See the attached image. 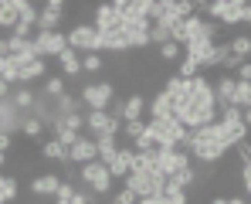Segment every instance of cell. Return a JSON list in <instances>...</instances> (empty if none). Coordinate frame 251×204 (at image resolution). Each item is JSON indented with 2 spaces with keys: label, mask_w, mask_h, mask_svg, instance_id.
Listing matches in <instances>:
<instances>
[{
  "label": "cell",
  "mask_w": 251,
  "mask_h": 204,
  "mask_svg": "<svg viewBox=\"0 0 251 204\" xmlns=\"http://www.w3.org/2000/svg\"><path fill=\"white\" fill-rule=\"evenodd\" d=\"M187 153L194 157V163H201V167H217V163L224 160L227 153H234V150L227 146L224 126H221V122H207V126H201V129L190 133Z\"/></svg>",
  "instance_id": "cell-1"
},
{
  "label": "cell",
  "mask_w": 251,
  "mask_h": 204,
  "mask_svg": "<svg viewBox=\"0 0 251 204\" xmlns=\"http://www.w3.org/2000/svg\"><path fill=\"white\" fill-rule=\"evenodd\" d=\"M78 184L88 187L99 201H105V198H112V184H116V177L109 174V163L92 160V163H85V167H78Z\"/></svg>",
  "instance_id": "cell-2"
},
{
  "label": "cell",
  "mask_w": 251,
  "mask_h": 204,
  "mask_svg": "<svg viewBox=\"0 0 251 204\" xmlns=\"http://www.w3.org/2000/svg\"><path fill=\"white\" fill-rule=\"evenodd\" d=\"M68 48H75L78 55H102V51H105V41L95 31V24L78 21V24L68 28Z\"/></svg>",
  "instance_id": "cell-3"
},
{
  "label": "cell",
  "mask_w": 251,
  "mask_h": 204,
  "mask_svg": "<svg viewBox=\"0 0 251 204\" xmlns=\"http://www.w3.org/2000/svg\"><path fill=\"white\" fill-rule=\"evenodd\" d=\"M221 126H224V136H227V146L231 150H238L241 143H248V136H251V129H248V122H245V116H241V109L238 106H227L224 113H221Z\"/></svg>",
  "instance_id": "cell-4"
},
{
  "label": "cell",
  "mask_w": 251,
  "mask_h": 204,
  "mask_svg": "<svg viewBox=\"0 0 251 204\" xmlns=\"http://www.w3.org/2000/svg\"><path fill=\"white\" fill-rule=\"evenodd\" d=\"M78 99L85 102V109H109L116 102V82H88V85H82Z\"/></svg>",
  "instance_id": "cell-5"
},
{
  "label": "cell",
  "mask_w": 251,
  "mask_h": 204,
  "mask_svg": "<svg viewBox=\"0 0 251 204\" xmlns=\"http://www.w3.org/2000/svg\"><path fill=\"white\" fill-rule=\"evenodd\" d=\"M123 187H132L139 198H163L167 194V177L163 174H129Z\"/></svg>",
  "instance_id": "cell-6"
},
{
  "label": "cell",
  "mask_w": 251,
  "mask_h": 204,
  "mask_svg": "<svg viewBox=\"0 0 251 204\" xmlns=\"http://www.w3.org/2000/svg\"><path fill=\"white\" fill-rule=\"evenodd\" d=\"M34 48H38V58L58 61V55L68 48V31H38L34 34Z\"/></svg>",
  "instance_id": "cell-7"
},
{
  "label": "cell",
  "mask_w": 251,
  "mask_h": 204,
  "mask_svg": "<svg viewBox=\"0 0 251 204\" xmlns=\"http://www.w3.org/2000/svg\"><path fill=\"white\" fill-rule=\"evenodd\" d=\"M156 163H160V174L170 180V177L190 170V167H194V157H190L187 150H160V153H156Z\"/></svg>",
  "instance_id": "cell-8"
},
{
  "label": "cell",
  "mask_w": 251,
  "mask_h": 204,
  "mask_svg": "<svg viewBox=\"0 0 251 204\" xmlns=\"http://www.w3.org/2000/svg\"><path fill=\"white\" fill-rule=\"evenodd\" d=\"M92 24L99 34H112V31H123V14L116 3H99L92 10Z\"/></svg>",
  "instance_id": "cell-9"
},
{
  "label": "cell",
  "mask_w": 251,
  "mask_h": 204,
  "mask_svg": "<svg viewBox=\"0 0 251 204\" xmlns=\"http://www.w3.org/2000/svg\"><path fill=\"white\" fill-rule=\"evenodd\" d=\"M61 184H65V180H61L54 170H44V174H34V177H31L27 191H31V198H38V201H48V198L54 201V194L61 191Z\"/></svg>",
  "instance_id": "cell-10"
},
{
  "label": "cell",
  "mask_w": 251,
  "mask_h": 204,
  "mask_svg": "<svg viewBox=\"0 0 251 204\" xmlns=\"http://www.w3.org/2000/svg\"><path fill=\"white\" fill-rule=\"evenodd\" d=\"M24 122H27V113H21L14 106V99H0V133H7V136L24 133Z\"/></svg>",
  "instance_id": "cell-11"
},
{
  "label": "cell",
  "mask_w": 251,
  "mask_h": 204,
  "mask_svg": "<svg viewBox=\"0 0 251 204\" xmlns=\"http://www.w3.org/2000/svg\"><path fill=\"white\" fill-rule=\"evenodd\" d=\"M68 157H72V163H75V167H85V163L99 160V143H95L88 133H82V136H78V143L68 150Z\"/></svg>",
  "instance_id": "cell-12"
},
{
  "label": "cell",
  "mask_w": 251,
  "mask_h": 204,
  "mask_svg": "<svg viewBox=\"0 0 251 204\" xmlns=\"http://www.w3.org/2000/svg\"><path fill=\"white\" fill-rule=\"evenodd\" d=\"M234 88H238V79L234 75H227V72H221L217 82H214V95H217V113H224L231 102H234Z\"/></svg>",
  "instance_id": "cell-13"
},
{
  "label": "cell",
  "mask_w": 251,
  "mask_h": 204,
  "mask_svg": "<svg viewBox=\"0 0 251 204\" xmlns=\"http://www.w3.org/2000/svg\"><path fill=\"white\" fill-rule=\"evenodd\" d=\"M146 119H153V122H160V119H173V99H170L163 88H156V95L150 99Z\"/></svg>",
  "instance_id": "cell-14"
},
{
  "label": "cell",
  "mask_w": 251,
  "mask_h": 204,
  "mask_svg": "<svg viewBox=\"0 0 251 204\" xmlns=\"http://www.w3.org/2000/svg\"><path fill=\"white\" fill-rule=\"evenodd\" d=\"M38 157H41V160H51V163H61V167H68V163H72L68 146H65V143H58L54 136H48L41 146H38Z\"/></svg>",
  "instance_id": "cell-15"
},
{
  "label": "cell",
  "mask_w": 251,
  "mask_h": 204,
  "mask_svg": "<svg viewBox=\"0 0 251 204\" xmlns=\"http://www.w3.org/2000/svg\"><path fill=\"white\" fill-rule=\"evenodd\" d=\"M17 24H21V0H0V31L14 34Z\"/></svg>",
  "instance_id": "cell-16"
},
{
  "label": "cell",
  "mask_w": 251,
  "mask_h": 204,
  "mask_svg": "<svg viewBox=\"0 0 251 204\" xmlns=\"http://www.w3.org/2000/svg\"><path fill=\"white\" fill-rule=\"evenodd\" d=\"M58 68H61V75H65V79H78V75H85L82 55H78L75 48H65V51L58 55Z\"/></svg>",
  "instance_id": "cell-17"
},
{
  "label": "cell",
  "mask_w": 251,
  "mask_h": 204,
  "mask_svg": "<svg viewBox=\"0 0 251 204\" xmlns=\"http://www.w3.org/2000/svg\"><path fill=\"white\" fill-rule=\"evenodd\" d=\"M132 160H136V150H132V146H123V150L116 153V160L109 163V174H112L116 180H123V184H126V177L132 174Z\"/></svg>",
  "instance_id": "cell-18"
},
{
  "label": "cell",
  "mask_w": 251,
  "mask_h": 204,
  "mask_svg": "<svg viewBox=\"0 0 251 204\" xmlns=\"http://www.w3.org/2000/svg\"><path fill=\"white\" fill-rule=\"evenodd\" d=\"M44 79H48V61L44 58H34V61H24L21 65L17 85H31V82H44Z\"/></svg>",
  "instance_id": "cell-19"
},
{
  "label": "cell",
  "mask_w": 251,
  "mask_h": 204,
  "mask_svg": "<svg viewBox=\"0 0 251 204\" xmlns=\"http://www.w3.org/2000/svg\"><path fill=\"white\" fill-rule=\"evenodd\" d=\"M146 109H150V99H146L143 92L126 95V122L129 119H146Z\"/></svg>",
  "instance_id": "cell-20"
},
{
  "label": "cell",
  "mask_w": 251,
  "mask_h": 204,
  "mask_svg": "<svg viewBox=\"0 0 251 204\" xmlns=\"http://www.w3.org/2000/svg\"><path fill=\"white\" fill-rule=\"evenodd\" d=\"M10 99H14V106H17L21 113H27V116H31V113H34V106H38V95H34L27 85H17Z\"/></svg>",
  "instance_id": "cell-21"
},
{
  "label": "cell",
  "mask_w": 251,
  "mask_h": 204,
  "mask_svg": "<svg viewBox=\"0 0 251 204\" xmlns=\"http://www.w3.org/2000/svg\"><path fill=\"white\" fill-rule=\"evenodd\" d=\"M95 143H99V160H102V163H112V160H116V153L123 150V146H119V136H109V133L99 136Z\"/></svg>",
  "instance_id": "cell-22"
},
{
  "label": "cell",
  "mask_w": 251,
  "mask_h": 204,
  "mask_svg": "<svg viewBox=\"0 0 251 204\" xmlns=\"http://www.w3.org/2000/svg\"><path fill=\"white\" fill-rule=\"evenodd\" d=\"M24 140H31V143H44L51 133H48V126H44L38 116H27V122H24V133H21Z\"/></svg>",
  "instance_id": "cell-23"
},
{
  "label": "cell",
  "mask_w": 251,
  "mask_h": 204,
  "mask_svg": "<svg viewBox=\"0 0 251 204\" xmlns=\"http://www.w3.org/2000/svg\"><path fill=\"white\" fill-rule=\"evenodd\" d=\"M17 194H21V180L7 170V174L0 177V201H3V204H14V201H17Z\"/></svg>",
  "instance_id": "cell-24"
},
{
  "label": "cell",
  "mask_w": 251,
  "mask_h": 204,
  "mask_svg": "<svg viewBox=\"0 0 251 204\" xmlns=\"http://www.w3.org/2000/svg\"><path fill=\"white\" fill-rule=\"evenodd\" d=\"M183 48L176 44V41H170V44H163V48H156V58H160V65H180L183 61Z\"/></svg>",
  "instance_id": "cell-25"
},
{
  "label": "cell",
  "mask_w": 251,
  "mask_h": 204,
  "mask_svg": "<svg viewBox=\"0 0 251 204\" xmlns=\"http://www.w3.org/2000/svg\"><path fill=\"white\" fill-rule=\"evenodd\" d=\"M61 24H65V14H58V10H51L48 3L41 7V21H38V31H61Z\"/></svg>",
  "instance_id": "cell-26"
},
{
  "label": "cell",
  "mask_w": 251,
  "mask_h": 204,
  "mask_svg": "<svg viewBox=\"0 0 251 204\" xmlns=\"http://www.w3.org/2000/svg\"><path fill=\"white\" fill-rule=\"evenodd\" d=\"M146 126H150V119H129V122H123V136H119V140H126V146H132V143L146 133Z\"/></svg>",
  "instance_id": "cell-27"
},
{
  "label": "cell",
  "mask_w": 251,
  "mask_h": 204,
  "mask_svg": "<svg viewBox=\"0 0 251 204\" xmlns=\"http://www.w3.org/2000/svg\"><path fill=\"white\" fill-rule=\"evenodd\" d=\"M41 95H48V99L68 95V92H65V75H48V79L41 82Z\"/></svg>",
  "instance_id": "cell-28"
},
{
  "label": "cell",
  "mask_w": 251,
  "mask_h": 204,
  "mask_svg": "<svg viewBox=\"0 0 251 204\" xmlns=\"http://www.w3.org/2000/svg\"><path fill=\"white\" fill-rule=\"evenodd\" d=\"M227 44H231V55H234V58L251 61V34H238V38H231Z\"/></svg>",
  "instance_id": "cell-29"
},
{
  "label": "cell",
  "mask_w": 251,
  "mask_h": 204,
  "mask_svg": "<svg viewBox=\"0 0 251 204\" xmlns=\"http://www.w3.org/2000/svg\"><path fill=\"white\" fill-rule=\"evenodd\" d=\"M105 58L102 55H82V68H85V75H99V72H105Z\"/></svg>",
  "instance_id": "cell-30"
},
{
  "label": "cell",
  "mask_w": 251,
  "mask_h": 204,
  "mask_svg": "<svg viewBox=\"0 0 251 204\" xmlns=\"http://www.w3.org/2000/svg\"><path fill=\"white\" fill-rule=\"evenodd\" d=\"M231 106H238V109H251V82H238V88H234V102Z\"/></svg>",
  "instance_id": "cell-31"
},
{
  "label": "cell",
  "mask_w": 251,
  "mask_h": 204,
  "mask_svg": "<svg viewBox=\"0 0 251 204\" xmlns=\"http://www.w3.org/2000/svg\"><path fill=\"white\" fill-rule=\"evenodd\" d=\"M109 201H112V204H139L143 198H139V194H136L132 187H119V191H116V194H112Z\"/></svg>",
  "instance_id": "cell-32"
},
{
  "label": "cell",
  "mask_w": 251,
  "mask_h": 204,
  "mask_svg": "<svg viewBox=\"0 0 251 204\" xmlns=\"http://www.w3.org/2000/svg\"><path fill=\"white\" fill-rule=\"evenodd\" d=\"M163 198H167V204H190V194L180 191V187H173L170 180H167V194H163Z\"/></svg>",
  "instance_id": "cell-33"
},
{
  "label": "cell",
  "mask_w": 251,
  "mask_h": 204,
  "mask_svg": "<svg viewBox=\"0 0 251 204\" xmlns=\"http://www.w3.org/2000/svg\"><path fill=\"white\" fill-rule=\"evenodd\" d=\"M58 126H68V129H75V133H85V113H72V116H65ZM58 126H54V129H58Z\"/></svg>",
  "instance_id": "cell-34"
},
{
  "label": "cell",
  "mask_w": 251,
  "mask_h": 204,
  "mask_svg": "<svg viewBox=\"0 0 251 204\" xmlns=\"http://www.w3.org/2000/svg\"><path fill=\"white\" fill-rule=\"evenodd\" d=\"M207 204H251V198H241V194H227V198H217V194H214Z\"/></svg>",
  "instance_id": "cell-35"
},
{
  "label": "cell",
  "mask_w": 251,
  "mask_h": 204,
  "mask_svg": "<svg viewBox=\"0 0 251 204\" xmlns=\"http://www.w3.org/2000/svg\"><path fill=\"white\" fill-rule=\"evenodd\" d=\"M238 82H251V61H245L241 68H238V75H234Z\"/></svg>",
  "instance_id": "cell-36"
},
{
  "label": "cell",
  "mask_w": 251,
  "mask_h": 204,
  "mask_svg": "<svg viewBox=\"0 0 251 204\" xmlns=\"http://www.w3.org/2000/svg\"><path fill=\"white\" fill-rule=\"evenodd\" d=\"M139 204H167V198H143Z\"/></svg>",
  "instance_id": "cell-37"
},
{
  "label": "cell",
  "mask_w": 251,
  "mask_h": 204,
  "mask_svg": "<svg viewBox=\"0 0 251 204\" xmlns=\"http://www.w3.org/2000/svg\"><path fill=\"white\" fill-rule=\"evenodd\" d=\"M245 24H251V0L245 3Z\"/></svg>",
  "instance_id": "cell-38"
},
{
  "label": "cell",
  "mask_w": 251,
  "mask_h": 204,
  "mask_svg": "<svg viewBox=\"0 0 251 204\" xmlns=\"http://www.w3.org/2000/svg\"><path fill=\"white\" fill-rule=\"evenodd\" d=\"M241 116H245V122H248V129H251V109H241Z\"/></svg>",
  "instance_id": "cell-39"
},
{
  "label": "cell",
  "mask_w": 251,
  "mask_h": 204,
  "mask_svg": "<svg viewBox=\"0 0 251 204\" xmlns=\"http://www.w3.org/2000/svg\"><path fill=\"white\" fill-rule=\"evenodd\" d=\"M102 204H112V201H102Z\"/></svg>",
  "instance_id": "cell-40"
}]
</instances>
